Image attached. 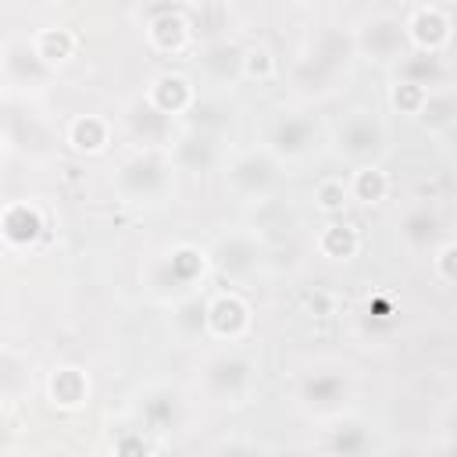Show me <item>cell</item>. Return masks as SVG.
Returning <instances> with one entry per match:
<instances>
[{"instance_id": "obj_1", "label": "cell", "mask_w": 457, "mask_h": 457, "mask_svg": "<svg viewBox=\"0 0 457 457\" xmlns=\"http://www.w3.org/2000/svg\"><path fill=\"white\" fill-rule=\"evenodd\" d=\"M357 54V43H353V32H339V29H328L321 32L293 64V86L307 96H321L336 86V79L350 68Z\"/></svg>"}, {"instance_id": "obj_2", "label": "cell", "mask_w": 457, "mask_h": 457, "mask_svg": "<svg viewBox=\"0 0 457 457\" xmlns=\"http://www.w3.org/2000/svg\"><path fill=\"white\" fill-rule=\"evenodd\" d=\"M171 171L175 161L168 150H132L125 161H118L111 186L129 204H157L171 193Z\"/></svg>"}, {"instance_id": "obj_3", "label": "cell", "mask_w": 457, "mask_h": 457, "mask_svg": "<svg viewBox=\"0 0 457 457\" xmlns=\"http://www.w3.org/2000/svg\"><path fill=\"white\" fill-rule=\"evenodd\" d=\"M253 361L239 350H218L200 368V386L214 403H243L253 393Z\"/></svg>"}, {"instance_id": "obj_4", "label": "cell", "mask_w": 457, "mask_h": 457, "mask_svg": "<svg viewBox=\"0 0 457 457\" xmlns=\"http://www.w3.org/2000/svg\"><path fill=\"white\" fill-rule=\"evenodd\" d=\"M207 253L193 243H179L171 246L164 257H157L146 271V282L157 296H175L182 300L186 293H193V286L204 278V268H207Z\"/></svg>"}, {"instance_id": "obj_5", "label": "cell", "mask_w": 457, "mask_h": 457, "mask_svg": "<svg viewBox=\"0 0 457 457\" xmlns=\"http://www.w3.org/2000/svg\"><path fill=\"white\" fill-rule=\"evenodd\" d=\"M353 396V378L346 368L339 364H325V368H311L307 375H300L296 382V403L314 414V418H336L346 400Z\"/></svg>"}, {"instance_id": "obj_6", "label": "cell", "mask_w": 457, "mask_h": 457, "mask_svg": "<svg viewBox=\"0 0 457 457\" xmlns=\"http://www.w3.org/2000/svg\"><path fill=\"white\" fill-rule=\"evenodd\" d=\"M353 43H357V54H364L378 64H396L400 57L411 54L407 21L400 14H389V11L361 18L357 29H353Z\"/></svg>"}, {"instance_id": "obj_7", "label": "cell", "mask_w": 457, "mask_h": 457, "mask_svg": "<svg viewBox=\"0 0 457 457\" xmlns=\"http://www.w3.org/2000/svg\"><path fill=\"white\" fill-rule=\"evenodd\" d=\"M54 64L43 61L32 39H7L4 43V82L11 93H43L54 79Z\"/></svg>"}, {"instance_id": "obj_8", "label": "cell", "mask_w": 457, "mask_h": 457, "mask_svg": "<svg viewBox=\"0 0 457 457\" xmlns=\"http://www.w3.org/2000/svg\"><path fill=\"white\" fill-rule=\"evenodd\" d=\"M225 182L228 189L239 196V200H261L275 189L278 182V157L264 146V150H246L239 154L228 171H225Z\"/></svg>"}, {"instance_id": "obj_9", "label": "cell", "mask_w": 457, "mask_h": 457, "mask_svg": "<svg viewBox=\"0 0 457 457\" xmlns=\"http://www.w3.org/2000/svg\"><path fill=\"white\" fill-rule=\"evenodd\" d=\"M318 146V121L307 111H278L268 125V150L278 161H300Z\"/></svg>"}, {"instance_id": "obj_10", "label": "cell", "mask_w": 457, "mask_h": 457, "mask_svg": "<svg viewBox=\"0 0 457 457\" xmlns=\"http://www.w3.org/2000/svg\"><path fill=\"white\" fill-rule=\"evenodd\" d=\"M382 150H386V129L368 111L350 114L336 129V154L346 157L350 164H375L382 157Z\"/></svg>"}, {"instance_id": "obj_11", "label": "cell", "mask_w": 457, "mask_h": 457, "mask_svg": "<svg viewBox=\"0 0 457 457\" xmlns=\"http://www.w3.org/2000/svg\"><path fill=\"white\" fill-rule=\"evenodd\" d=\"M121 118H125V129L136 139V146H143V150H171V143H175L171 121L175 118L164 114L161 107H154L146 100V93L136 96V100H129L125 111H121Z\"/></svg>"}, {"instance_id": "obj_12", "label": "cell", "mask_w": 457, "mask_h": 457, "mask_svg": "<svg viewBox=\"0 0 457 457\" xmlns=\"http://www.w3.org/2000/svg\"><path fill=\"white\" fill-rule=\"evenodd\" d=\"M207 257H211V264L218 268L221 278L243 282V278H250V275L257 271V264H261V246H257L253 236H246V232H228V236H221V239L214 243V250H211Z\"/></svg>"}, {"instance_id": "obj_13", "label": "cell", "mask_w": 457, "mask_h": 457, "mask_svg": "<svg viewBox=\"0 0 457 457\" xmlns=\"http://www.w3.org/2000/svg\"><path fill=\"white\" fill-rule=\"evenodd\" d=\"M136 414H139V425L154 436L161 432H171L179 428L182 414H186V403H182V393L171 389V386H150L143 389L139 403H136Z\"/></svg>"}, {"instance_id": "obj_14", "label": "cell", "mask_w": 457, "mask_h": 457, "mask_svg": "<svg viewBox=\"0 0 457 457\" xmlns=\"http://www.w3.org/2000/svg\"><path fill=\"white\" fill-rule=\"evenodd\" d=\"M250 303L239 293H218L207 300V336L236 343L250 332Z\"/></svg>"}, {"instance_id": "obj_15", "label": "cell", "mask_w": 457, "mask_h": 457, "mask_svg": "<svg viewBox=\"0 0 457 457\" xmlns=\"http://www.w3.org/2000/svg\"><path fill=\"white\" fill-rule=\"evenodd\" d=\"M171 161L179 171H189V175H204L211 168H218L221 161V150H218V139L207 132V129H189L182 132L175 143H171Z\"/></svg>"}, {"instance_id": "obj_16", "label": "cell", "mask_w": 457, "mask_h": 457, "mask_svg": "<svg viewBox=\"0 0 457 457\" xmlns=\"http://www.w3.org/2000/svg\"><path fill=\"white\" fill-rule=\"evenodd\" d=\"M439 232H443L439 214H436L428 204H411V207L400 214V221H396V236H400V243H403L411 253H428V250L439 243Z\"/></svg>"}, {"instance_id": "obj_17", "label": "cell", "mask_w": 457, "mask_h": 457, "mask_svg": "<svg viewBox=\"0 0 457 457\" xmlns=\"http://www.w3.org/2000/svg\"><path fill=\"white\" fill-rule=\"evenodd\" d=\"M407 36H411V50L443 54V46L450 43V18H446V11L436 7V4H421L407 18Z\"/></svg>"}, {"instance_id": "obj_18", "label": "cell", "mask_w": 457, "mask_h": 457, "mask_svg": "<svg viewBox=\"0 0 457 457\" xmlns=\"http://www.w3.org/2000/svg\"><path fill=\"white\" fill-rule=\"evenodd\" d=\"M0 225H4V239H7L11 250H29V246H36V239L43 236L46 218H43V211H39L36 204L14 200V204L4 207V221H0Z\"/></svg>"}, {"instance_id": "obj_19", "label": "cell", "mask_w": 457, "mask_h": 457, "mask_svg": "<svg viewBox=\"0 0 457 457\" xmlns=\"http://www.w3.org/2000/svg\"><path fill=\"white\" fill-rule=\"evenodd\" d=\"M146 100H150L154 107H161L164 114L179 118V114H186V111L196 107V89L189 86L186 75H179V71H161V75H154V82L146 86Z\"/></svg>"}, {"instance_id": "obj_20", "label": "cell", "mask_w": 457, "mask_h": 457, "mask_svg": "<svg viewBox=\"0 0 457 457\" xmlns=\"http://www.w3.org/2000/svg\"><path fill=\"white\" fill-rule=\"evenodd\" d=\"M243 61H246V50L236 39H211L204 46V54H200V68L214 82H236V79H243Z\"/></svg>"}, {"instance_id": "obj_21", "label": "cell", "mask_w": 457, "mask_h": 457, "mask_svg": "<svg viewBox=\"0 0 457 457\" xmlns=\"http://www.w3.org/2000/svg\"><path fill=\"white\" fill-rule=\"evenodd\" d=\"M396 75L400 82H411V86H421V89H439L443 79H446V64H443V54H432V50H411L407 57L396 61Z\"/></svg>"}, {"instance_id": "obj_22", "label": "cell", "mask_w": 457, "mask_h": 457, "mask_svg": "<svg viewBox=\"0 0 457 457\" xmlns=\"http://www.w3.org/2000/svg\"><path fill=\"white\" fill-rule=\"evenodd\" d=\"M46 396L54 407H64V411H75L86 403L89 396V378L82 368H54L50 378H46Z\"/></svg>"}, {"instance_id": "obj_23", "label": "cell", "mask_w": 457, "mask_h": 457, "mask_svg": "<svg viewBox=\"0 0 457 457\" xmlns=\"http://www.w3.org/2000/svg\"><path fill=\"white\" fill-rule=\"evenodd\" d=\"M361 250V232L350 221H328L318 232V253L325 261H353Z\"/></svg>"}, {"instance_id": "obj_24", "label": "cell", "mask_w": 457, "mask_h": 457, "mask_svg": "<svg viewBox=\"0 0 457 457\" xmlns=\"http://www.w3.org/2000/svg\"><path fill=\"white\" fill-rule=\"evenodd\" d=\"M171 328H175V336L186 339V343L207 336V296H200V293H186L182 300H175Z\"/></svg>"}, {"instance_id": "obj_25", "label": "cell", "mask_w": 457, "mask_h": 457, "mask_svg": "<svg viewBox=\"0 0 457 457\" xmlns=\"http://www.w3.org/2000/svg\"><path fill=\"white\" fill-rule=\"evenodd\" d=\"M325 450L328 453H339V457H357V453H368L371 450V436H368V428L361 421L336 414L332 428L325 432Z\"/></svg>"}, {"instance_id": "obj_26", "label": "cell", "mask_w": 457, "mask_h": 457, "mask_svg": "<svg viewBox=\"0 0 457 457\" xmlns=\"http://www.w3.org/2000/svg\"><path fill=\"white\" fill-rule=\"evenodd\" d=\"M111 143V121L100 114H79L68 125V146L79 154H100Z\"/></svg>"}, {"instance_id": "obj_27", "label": "cell", "mask_w": 457, "mask_h": 457, "mask_svg": "<svg viewBox=\"0 0 457 457\" xmlns=\"http://www.w3.org/2000/svg\"><path fill=\"white\" fill-rule=\"evenodd\" d=\"M146 39H150L157 50L175 54V50H182L186 39H189V21H186L179 11H161V14L150 18V25H146Z\"/></svg>"}, {"instance_id": "obj_28", "label": "cell", "mask_w": 457, "mask_h": 457, "mask_svg": "<svg viewBox=\"0 0 457 457\" xmlns=\"http://www.w3.org/2000/svg\"><path fill=\"white\" fill-rule=\"evenodd\" d=\"M346 186H350V200L361 204H382L389 196V175L378 164H357Z\"/></svg>"}, {"instance_id": "obj_29", "label": "cell", "mask_w": 457, "mask_h": 457, "mask_svg": "<svg viewBox=\"0 0 457 457\" xmlns=\"http://www.w3.org/2000/svg\"><path fill=\"white\" fill-rule=\"evenodd\" d=\"M418 118H421L428 129L443 132V129L457 118V96H453V93H446V89H432V93L425 96V104H421Z\"/></svg>"}, {"instance_id": "obj_30", "label": "cell", "mask_w": 457, "mask_h": 457, "mask_svg": "<svg viewBox=\"0 0 457 457\" xmlns=\"http://www.w3.org/2000/svg\"><path fill=\"white\" fill-rule=\"evenodd\" d=\"M32 43L43 54V61H50L54 68H61L75 54V39L68 36V29H43V32L32 36Z\"/></svg>"}, {"instance_id": "obj_31", "label": "cell", "mask_w": 457, "mask_h": 457, "mask_svg": "<svg viewBox=\"0 0 457 457\" xmlns=\"http://www.w3.org/2000/svg\"><path fill=\"white\" fill-rule=\"evenodd\" d=\"M314 200H318V207H321L325 214H336V211H343V204L350 200V186H346L343 179H321V182L314 186Z\"/></svg>"}, {"instance_id": "obj_32", "label": "cell", "mask_w": 457, "mask_h": 457, "mask_svg": "<svg viewBox=\"0 0 457 457\" xmlns=\"http://www.w3.org/2000/svg\"><path fill=\"white\" fill-rule=\"evenodd\" d=\"M425 96H428V89H421V86H411V82H400V79H396V86L389 89V100H393V107H396V111H403V114H414V118H418V111H421Z\"/></svg>"}, {"instance_id": "obj_33", "label": "cell", "mask_w": 457, "mask_h": 457, "mask_svg": "<svg viewBox=\"0 0 457 457\" xmlns=\"http://www.w3.org/2000/svg\"><path fill=\"white\" fill-rule=\"evenodd\" d=\"M436 271H439V278L457 286V243H446L436 250Z\"/></svg>"}, {"instance_id": "obj_34", "label": "cell", "mask_w": 457, "mask_h": 457, "mask_svg": "<svg viewBox=\"0 0 457 457\" xmlns=\"http://www.w3.org/2000/svg\"><path fill=\"white\" fill-rule=\"evenodd\" d=\"M257 71L268 75V71H271V61H268V50H261V46L253 50V46H250V50H246V61H243V75H257Z\"/></svg>"}, {"instance_id": "obj_35", "label": "cell", "mask_w": 457, "mask_h": 457, "mask_svg": "<svg viewBox=\"0 0 457 457\" xmlns=\"http://www.w3.org/2000/svg\"><path fill=\"white\" fill-rule=\"evenodd\" d=\"M443 432H446V443H443V450H457V403H453V407L446 411Z\"/></svg>"}, {"instance_id": "obj_36", "label": "cell", "mask_w": 457, "mask_h": 457, "mask_svg": "<svg viewBox=\"0 0 457 457\" xmlns=\"http://www.w3.org/2000/svg\"><path fill=\"white\" fill-rule=\"evenodd\" d=\"M439 136L446 139V150H450V154H457V118H453V121H450V125H446Z\"/></svg>"}, {"instance_id": "obj_37", "label": "cell", "mask_w": 457, "mask_h": 457, "mask_svg": "<svg viewBox=\"0 0 457 457\" xmlns=\"http://www.w3.org/2000/svg\"><path fill=\"white\" fill-rule=\"evenodd\" d=\"M314 4H332V0H314Z\"/></svg>"}, {"instance_id": "obj_38", "label": "cell", "mask_w": 457, "mask_h": 457, "mask_svg": "<svg viewBox=\"0 0 457 457\" xmlns=\"http://www.w3.org/2000/svg\"><path fill=\"white\" fill-rule=\"evenodd\" d=\"M418 4H432V0H418Z\"/></svg>"}]
</instances>
